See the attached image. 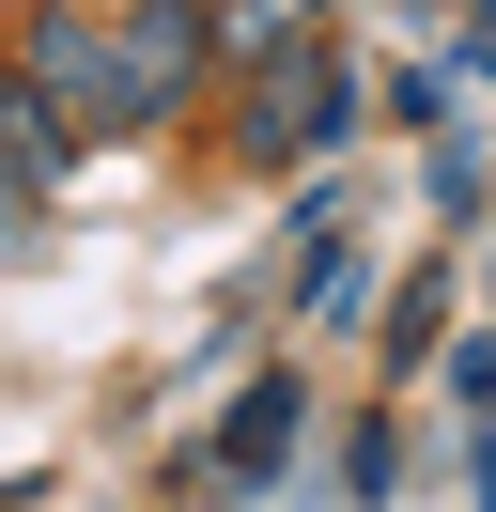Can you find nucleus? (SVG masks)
Instances as JSON below:
<instances>
[{
  "label": "nucleus",
  "instance_id": "1",
  "mask_svg": "<svg viewBox=\"0 0 496 512\" xmlns=\"http://www.w3.org/2000/svg\"><path fill=\"white\" fill-rule=\"evenodd\" d=\"M217 78V0H124L109 16V125H186Z\"/></svg>",
  "mask_w": 496,
  "mask_h": 512
},
{
  "label": "nucleus",
  "instance_id": "2",
  "mask_svg": "<svg viewBox=\"0 0 496 512\" xmlns=\"http://www.w3.org/2000/svg\"><path fill=\"white\" fill-rule=\"evenodd\" d=\"M16 78L47 109H78L93 140H124L109 125V16H78V0H31V32H16Z\"/></svg>",
  "mask_w": 496,
  "mask_h": 512
},
{
  "label": "nucleus",
  "instance_id": "3",
  "mask_svg": "<svg viewBox=\"0 0 496 512\" xmlns=\"http://www.w3.org/2000/svg\"><path fill=\"white\" fill-rule=\"evenodd\" d=\"M357 125V78L326 63V47H295V63H264V109H248V171H295L310 140Z\"/></svg>",
  "mask_w": 496,
  "mask_h": 512
},
{
  "label": "nucleus",
  "instance_id": "4",
  "mask_svg": "<svg viewBox=\"0 0 496 512\" xmlns=\"http://www.w3.org/2000/svg\"><path fill=\"white\" fill-rule=\"evenodd\" d=\"M279 450H295V373H264V388H248V404H233V435H217V497H264V481H279Z\"/></svg>",
  "mask_w": 496,
  "mask_h": 512
},
{
  "label": "nucleus",
  "instance_id": "5",
  "mask_svg": "<svg viewBox=\"0 0 496 512\" xmlns=\"http://www.w3.org/2000/svg\"><path fill=\"white\" fill-rule=\"evenodd\" d=\"M78 140H93L78 109H47V94H31V78H0V156H16L31 187H62V171H78Z\"/></svg>",
  "mask_w": 496,
  "mask_h": 512
},
{
  "label": "nucleus",
  "instance_id": "6",
  "mask_svg": "<svg viewBox=\"0 0 496 512\" xmlns=\"http://www.w3.org/2000/svg\"><path fill=\"white\" fill-rule=\"evenodd\" d=\"M310 32H326V0H217V63H248V78L295 63Z\"/></svg>",
  "mask_w": 496,
  "mask_h": 512
},
{
  "label": "nucleus",
  "instance_id": "7",
  "mask_svg": "<svg viewBox=\"0 0 496 512\" xmlns=\"http://www.w3.org/2000/svg\"><path fill=\"white\" fill-rule=\"evenodd\" d=\"M450 388H465V404L496 419V342H465V357H450Z\"/></svg>",
  "mask_w": 496,
  "mask_h": 512
}]
</instances>
